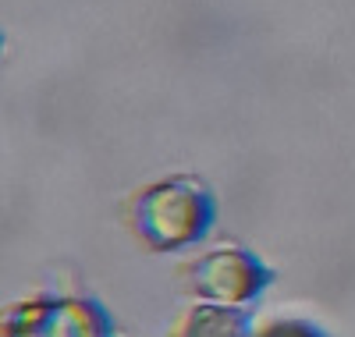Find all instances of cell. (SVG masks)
<instances>
[{
  "label": "cell",
  "instance_id": "obj_4",
  "mask_svg": "<svg viewBox=\"0 0 355 337\" xmlns=\"http://www.w3.org/2000/svg\"><path fill=\"white\" fill-rule=\"evenodd\" d=\"M249 309H231V305H210L196 302L178 316L167 330V337H252Z\"/></svg>",
  "mask_w": 355,
  "mask_h": 337
},
{
  "label": "cell",
  "instance_id": "obj_1",
  "mask_svg": "<svg viewBox=\"0 0 355 337\" xmlns=\"http://www.w3.org/2000/svg\"><path fill=\"white\" fill-rule=\"evenodd\" d=\"M214 192L196 174H167L128 199V227L150 252L199 245L214 227Z\"/></svg>",
  "mask_w": 355,
  "mask_h": 337
},
{
  "label": "cell",
  "instance_id": "obj_2",
  "mask_svg": "<svg viewBox=\"0 0 355 337\" xmlns=\"http://www.w3.org/2000/svg\"><path fill=\"white\" fill-rule=\"evenodd\" d=\"M4 337H117L114 316L96 298L33 295L4 313Z\"/></svg>",
  "mask_w": 355,
  "mask_h": 337
},
{
  "label": "cell",
  "instance_id": "obj_3",
  "mask_svg": "<svg viewBox=\"0 0 355 337\" xmlns=\"http://www.w3.org/2000/svg\"><path fill=\"white\" fill-rule=\"evenodd\" d=\"M266 284H270V270H266L249 249L239 245H224L185 266V291L196 302L210 305H231V309H245L252 305Z\"/></svg>",
  "mask_w": 355,
  "mask_h": 337
},
{
  "label": "cell",
  "instance_id": "obj_5",
  "mask_svg": "<svg viewBox=\"0 0 355 337\" xmlns=\"http://www.w3.org/2000/svg\"><path fill=\"white\" fill-rule=\"evenodd\" d=\"M252 337H331V334L320 330V327L309 323V320H288V316H281V320L259 323V327L252 330Z\"/></svg>",
  "mask_w": 355,
  "mask_h": 337
}]
</instances>
